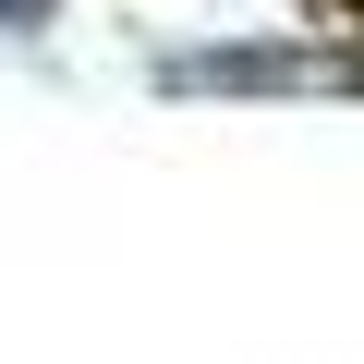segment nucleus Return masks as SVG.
<instances>
[{
	"label": "nucleus",
	"mask_w": 364,
	"mask_h": 364,
	"mask_svg": "<svg viewBox=\"0 0 364 364\" xmlns=\"http://www.w3.org/2000/svg\"><path fill=\"white\" fill-rule=\"evenodd\" d=\"M0 25H13V37H25V25H49V0H0Z\"/></svg>",
	"instance_id": "obj_1"
}]
</instances>
